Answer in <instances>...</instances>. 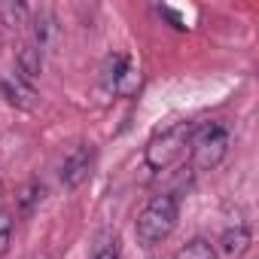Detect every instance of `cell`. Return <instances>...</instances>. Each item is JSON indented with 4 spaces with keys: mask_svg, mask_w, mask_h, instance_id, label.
<instances>
[{
    "mask_svg": "<svg viewBox=\"0 0 259 259\" xmlns=\"http://www.w3.org/2000/svg\"><path fill=\"white\" fill-rule=\"evenodd\" d=\"M177 220H180V198L174 192H159L153 195L138 220H135V235H138V244L141 247H156L162 244L174 229H177Z\"/></svg>",
    "mask_w": 259,
    "mask_h": 259,
    "instance_id": "6da1fadb",
    "label": "cell"
},
{
    "mask_svg": "<svg viewBox=\"0 0 259 259\" xmlns=\"http://www.w3.org/2000/svg\"><path fill=\"white\" fill-rule=\"evenodd\" d=\"M195 122H174L165 132H159L147 150H144V162L150 171H168L171 165H177L183 159V153L189 150V138H192Z\"/></svg>",
    "mask_w": 259,
    "mask_h": 259,
    "instance_id": "7a4b0ae2",
    "label": "cell"
},
{
    "mask_svg": "<svg viewBox=\"0 0 259 259\" xmlns=\"http://www.w3.org/2000/svg\"><path fill=\"white\" fill-rule=\"evenodd\" d=\"M229 153V128L220 122H204L192 128L189 138V162L195 171H213L223 165Z\"/></svg>",
    "mask_w": 259,
    "mask_h": 259,
    "instance_id": "3957f363",
    "label": "cell"
},
{
    "mask_svg": "<svg viewBox=\"0 0 259 259\" xmlns=\"http://www.w3.org/2000/svg\"><path fill=\"white\" fill-rule=\"evenodd\" d=\"M141 85V73L138 67L132 64V58L122 55V52H110L101 64V89L107 95H116V98H128L135 95Z\"/></svg>",
    "mask_w": 259,
    "mask_h": 259,
    "instance_id": "277c9868",
    "label": "cell"
},
{
    "mask_svg": "<svg viewBox=\"0 0 259 259\" xmlns=\"http://www.w3.org/2000/svg\"><path fill=\"white\" fill-rule=\"evenodd\" d=\"M95 159H98V150L92 144H79L61 165V183L64 189H79L89 177H92V168H95Z\"/></svg>",
    "mask_w": 259,
    "mask_h": 259,
    "instance_id": "5b68a950",
    "label": "cell"
},
{
    "mask_svg": "<svg viewBox=\"0 0 259 259\" xmlns=\"http://www.w3.org/2000/svg\"><path fill=\"white\" fill-rule=\"evenodd\" d=\"M0 92H4L7 104H13L16 110H37L40 107V95L34 85H28L25 79H19L16 73L13 76H0Z\"/></svg>",
    "mask_w": 259,
    "mask_h": 259,
    "instance_id": "8992f818",
    "label": "cell"
},
{
    "mask_svg": "<svg viewBox=\"0 0 259 259\" xmlns=\"http://www.w3.org/2000/svg\"><path fill=\"white\" fill-rule=\"evenodd\" d=\"M58 40H61V25H58L55 13L40 10V13L34 16V46H37L40 52H52V49L58 46Z\"/></svg>",
    "mask_w": 259,
    "mask_h": 259,
    "instance_id": "52a82bcc",
    "label": "cell"
},
{
    "mask_svg": "<svg viewBox=\"0 0 259 259\" xmlns=\"http://www.w3.org/2000/svg\"><path fill=\"white\" fill-rule=\"evenodd\" d=\"M16 64H19V79H25L28 85H34L37 79H40V73H43V52L34 46V43H25L22 49H19V55H16Z\"/></svg>",
    "mask_w": 259,
    "mask_h": 259,
    "instance_id": "ba28073f",
    "label": "cell"
},
{
    "mask_svg": "<svg viewBox=\"0 0 259 259\" xmlns=\"http://www.w3.org/2000/svg\"><path fill=\"white\" fill-rule=\"evenodd\" d=\"M220 250L226 256H244L250 250V229L244 223H235L229 226L223 235H220Z\"/></svg>",
    "mask_w": 259,
    "mask_h": 259,
    "instance_id": "9c48e42d",
    "label": "cell"
},
{
    "mask_svg": "<svg viewBox=\"0 0 259 259\" xmlns=\"http://www.w3.org/2000/svg\"><path fill=\"white\" fill-rule=\"evenodd\" d=\"M28 16H31V10L22 0H0V25L22 28V25H28Z\"/></svg>",
    "mask_w": 259,
    "mask_h": 259,
    "instance_id": "30bf717a",
    "label": "cell"
},
{
    "mask_svg": "<svg viewBox=\"0 0 259 259\" xmlns=\"http://www.w3.org/2000/svg\"><path fill=\"white\" fill-rule=\"evenodd\" d=\"M174 259H217V247L207 238H192L174 253Z\"/></svg>",
    "mask_w": 259,
    "mask_h": 259,
    "instance_id": "8fae6325",
    "label": "cell"
},
{
    "mask_svg": "<svg viewBox=\"0 0 259 259\" xmlns=\"http://www.w3.org/2000/svg\"><path fill=\"white\" fill-rule=\"evenodd\" d=\"M43 201V186L37 183V180H31L25 189H22V195H19V207L25 210V213H34V207Z\"/></svg>",
    "mask_w": 259,
    "mask_h": 259,
    "instance_id": "7c38bea8",
    "label": "cell"
},
{
    "mask_svg": "<svg viewBox=\"0 0 259 259\" xmlns=\"http://www.w3.org/2000/svg\"><path fill=\"white\" fill-rule=\"evenodd\" d=\"M92 259H122V256H119V244H116V238H110V235H107V238H98Z\"/></svg>",
    "mask_w": 259,
    "mask_h": 259,
    "instance_id": "4fadbf2b",
    "label": "cell"
},
{
    "mask_svg": "<svg viewBox=\"0 0 259 259\" xmlns=\"http://www.w3.org/2000/svg\"><path fill=\"white\" fill-rule=\"evenodd\" d=\"M10 241H13V217L0 210V256L10 250Z\"/></svg>",
    "mask_w": 259,
    "mask_h": 259,
    "instance_id": "5bb4252c",
    "label": "cell"
},
{
    "mask_svg": "<svg viewBox=\"0 0 259 259\" xmlns=\"http://www.w3.org/2000/svg\"><path fill=\"white\" fill-rule=\"evenodd\" d=\"M0 49H4V31H0Z\"/></svg>",
    "mask_w": 259,
    "mask_h": 259,
    "instance_id": "9a60e30c",
    "label": "cell"
},
{
    "mask_svg": "<svg viewBox=\"0 0 259 259\" xmlns=\"http://www.w3.org/2000/svg\"><path fill=\"white\" fill-rule=\"evenodd\" d=\"M0 195H4V180H0Z\"/></svg>",
    "mask_w": 259,
    "mask_h": 259,
    "instance_id": "2e32d148",
    "label": "cell"
}]
</instances>
